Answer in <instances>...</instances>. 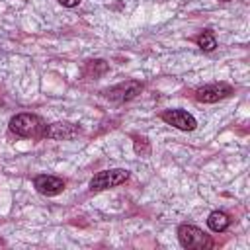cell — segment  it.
I'll return each mask as SVG.
<instances>
[{
  "label": "cell",
  "mask_w": 250,
  "mask_h": 250,
  "mask_svg": "<svg viewBox=\"0 0 250 250\" xmlns=\"http://www.w3.org/2000/svg\"><path fill=\"white\" fill-rule=\"evenodd\" d=\"M230 92H232V88H230L229 84L219 82V84H207V86L199 88L197 94H195V98H197L199 102H203V104H213V102L223 100V98L229 96Z\"/></svg>",
  "instance_id": "obj_6"
},
{
  "label": "cell",
  "mask_w": 250,
  "mask_h": 250,
  "mask_svg": "<svg viewBox=\"0 0 250 250\" xmlns=\"http://www.w3.org/2000/svg\"><path fill=\"white\" fill-rule=\"evenodd\" d=\"M162 119H164L168 125H172V127H176V129H180V131H193V129L197 127L195 117H193L191 113L184 111V109H166V111L162 113Z\"/></svg>",
  "instance_id": "obj_5"
},
{
  "label": "cell",
  "mask_w": 250,
  "mask_h": 250,
  "mask_svg": "<svg viewBox=\"0 0 250 250\" xmlns=\"http://www.w3.org/2000/svg\"><path fill=\"white\" fill-rule=\"evenodd\" d=\"M74 135H78V129L70 123H53L47 127L45 137L49 139H72Z\"/></svg>",
  "instance_id": "obj_8"
},
{
  "label": "cell",
  "mask_w": 250,
  "mask_h": 250,
  "mask_svg": "<svg viewBox=\"0 0 250 250\" xmlns=\"http://www.w3.org/2000/svg\"><path fill=\"white\" fill-rule=\"evenodd\" d=\"M35 189L43 195H57L64 189V182L57 176H47V174H41L35 178Z\"/></svg>",
  "instance_id": "obj_7"
},
{
  "label": "cell",
  "mask_w": 250,
  "mask_h": 250,
  "mask_svg": "<svg viewBox=\"0 0 250 250\" xmlns=\"http://www.w3.org/2000/svg\"><path fill=\"white\" fill-rule=\"evenodd\" d=\"M223 2H227V0H223Z\"/></svg>",
  "instance_id": "obj_12"
},
{
  "label": "cell",
  "mask_w": 250,
  "mask_h": 250,
  "mask_svg": "<svg viewBox=\"0 0 250 250\" xmlns=\"http://www.w3.org/2000/svg\"><path fill=\"white\" fill-rule=\"evenodd\" d=\"M62 6H66V8H74V6H78L80 4V0H59Z\"/></svg>",
  "instance_id": "obj_11"
},
{
  "label": "cell",
  "mask_w": 250,
  "mask_h": 250,
  "mask_svg": "<svg viewBox=\"0 0 250 250\" xmlns=\"http://www.w3.org/2000/svg\"><path fill=\"white\" fill-rule=\"evenodd\" d=\"M197 45H199L203 51H213V49L217 47V39H215V35L207 29V31L199 33V37H197Z\"/></svg>",
  "instance_id": "obj_10"
},
{
  "label": "cell",
  "mask_w": 250,
  "mask_h": 250,
  "mask_svg": "<svg viewBox=\"0 0 250 250\" xmlns=\"http://www.w3.org/2000/svg\"><path fill=\"white\" fill-rule=\"evenodd\" d=\"M207 225H209L211 230L223 232V230H227V227L230 225V219H229V215L223 213V211H213V213L209 215V219H207Z\"/></svg>",
  "instance_id": "obj_9"
},
{
  "label": "cell",
  "mask_w": 250,
  "mask_h": 250,
  "mask_svg": "<svg viewBox=\"0 0 250 250\" xmlns=\"http://www.w3.org/2000/svg\"><path fill=\"white\" fill-rule=\"evenodd\" d=\"M178 240L184 248H189V250H203L211 246V238L193 225H182L178 229Z\"/></svg>",
  "instance_id": "obj_2"
},
{
  "label": "cell",
  "mask_w": 250,
  "mask_h": 250,
  "mask_svg": "<svg viewBox=\"0 0 250 250\" xmlns=\"http://www.w3.org/2000/svg\"><path fill=\"white\" fill-rule=\"evenodd\" d=\"M10 129L20 137H29V139L45 137V133H47V125L41 121V117H37L33 113H20V115L12 117Z\"/></svg>",
  "instance_id": "obj_1"
},
{
  "label": "cell",
  "mask_w": 250,
  "mask_h": 250,
  "mask_svg": "<svg viewBox=\"0 0 250 250\" xmlns=\"http://www.w3.org/2000/svg\"><path fill=\"white\" fill-rule=\"evenodd\" d=\"M141 88H143L141 82L127 80V82H121V84H117L113 88H107L104 94H105V98H109L113 102H127V100H133L141 92Z\"/></svg>",
  "instance_id": "obj_4"
},
{
  "label": "cell",
  "mask_w": 250,
  "mask_h": 250,
  "mask_svg": "<svg viewBox=\"0 0 250 250\" xmlns=\"http://www.w3.org/2000/svg\"><path fill=\"white\" fill-rule=\"evenodd\" d=\"M129 180V172L123 170V168H111V170H104V172H98L92 180H90V189L92 191H102V189H107V188H115V186H121Z\"/></svg>",
  "instance_id": "obj_3"
}]
</instances>
